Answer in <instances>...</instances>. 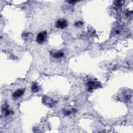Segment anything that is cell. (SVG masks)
Instances as JSON below:
<instances>
[{"instance_id":"1","label":"cell","mask_w":133,"mask_h":133,"mask_svg":"<svg viewBox=\"0 0 133 133\" xmlns=\"http://www.w3.org/2000/svg\"><path fill=\"white\" fill-rule=\"evenodd\" d=\"M47 38V33L45 31H43L38 34L37 37V41L39 44H42L45 42Z\"/></svg>"},{"instance_id":"2","label":"cell","mask_w":133,"mask_h":133,"mask_svg":"<svg viewBox=\"0 0 133 133\" xmlns=\"http://www.w3.org/2000/svg\"><path fill=\"white\" fill-rule=\"evenodd\" d=\"M56 26L57 28L63 29L66 28L68 26V22L65 19H59L57 20L56 23Z\"/></svg>"},{"instance_id":"3","label":"cell","mask_w":133,"mask_h":133,"mask_svg":"<svg viewBox=\"0 0 133 133\" xmlns=\"http://www.w3.org/2000/svg\"><path fill=\"white\" fill-rule=\"evenodd\" d=\"M24 94V90L22 89H19L16 91L13 94V97L15 99H17L19 98V97H21Z\"/></svg>"},{"instance_id":"4","label":"cell","mask_w":133,"mask_h":133,"mask_svg":"<svg viewBox=\"0 0 133 133\" xmlns=\"http://www.w3.org/2000/svg\"><path fill=\"white\" fill-rule=\"evenodd\" d=\"M64 56V54L63 52H56L55 53H54V55H53V57L56 58H61Z\"/></svg>"},{"instance_id":"5","label":"cell","mask_w":133,"mask_h":133,"mask_svg":"<svg viewBox=\"0 0 133 133\" xmlns=\"http://www.w3.org/2000/svg\"><path fill=\"white\" fill-rule=\"evenodd\" d=\"M32 90L33 92H37L39 91V87L38 86V85L37 84H34L32 86Z\"/></svg>"}]
</instances>
